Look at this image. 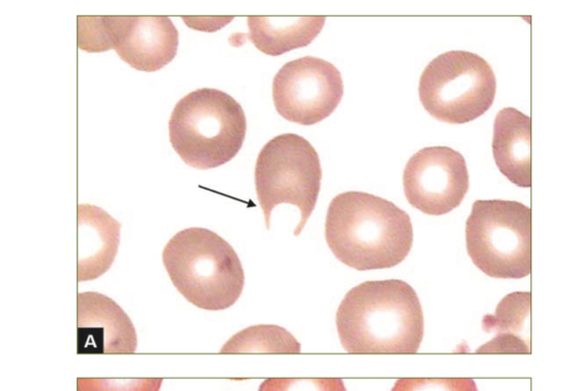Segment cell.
<instances>
[{
	"instance_id": "15",
	"label": "cell",
	"mask_w": 561,
	"mask_h": 391,
	"mask_svg": "<svg viewBox=\"0 0 561 391\" xmlns=\"http://www.w3.org/2000/svg\"><path fill=\"white\" fill-rule=\"evenodd\" d=\"M324 16H248L249 41L262 53L279 56L310 44L321 32Z\"/></svg>"
},
{
	"instance_id": "7",
	"label": "cell",
	"mask_w": 561,
	"mask_h": 391,
	"mask_svg": "<svg viewBox=\"0 0 561 391\" xmlns=\"http://www.w3.org/2000/svg\"><path fill=\"white\" fill-rule=\"evenodd\" d=\"M496 80L491 66L466 50L446 51L428 62L420 77L419 96L434 118L465 124L493 104Z\"/></svg>"
},
{
	"instance_id": "3",
	"label": "cell",
	"mask_w": 561,
	"mask_h": 391,
	"mask_svg": "<svg viewBox=\"0 0 561 391\" xmlns=\"http://www.w3.org/2000/svg\"><path fill=\"white\" fill-rule=\"evenodd\" d=\"M162 261L178 291L203 310H224L241 296L242 264L233 248L205 228L179 231L165 244Z\"/></svg>"
},
{
	"instance_id": "16",
	"label": "cell",
	"mask_w": 561,
	"mask_h": 391,
	"mask_svg": "<svg viewBox=\"0 0 561 391\" xmlns=\"http://www.w3.org/2000/svg\"><path fill=\"white\" fill-rule=\"evenodd\" d=\"M221 352L298 353L300 344L280 326L256 325L236 334Z\"/></svg>"
},
{
	"instance_id": "6",
	"label": "cell",
	"mask_w": 561,
	"mask_h": 391,
	"mask_svg": "<svg viewBox=\"0 0 561 391\" xmlns=\"http://www.w3.org/2000/svg\"><path fill=\"white\" fill-rule=\"evenodd\" d=\"M321 165L316 149L304 137L282 134L261 149L254 169L257 200L270 229L272 210L279 204L295 205L300 220L299 235L311 216L321 186Z\"/></svg>"
},
{
	"instance_id": "11",
	"label": "cell",
	"mask_w": 561,
	"mask_h": 391,
	"mask_svg": "<svg viewBox=\"0 0 561 391\" xmlns=\"http://www.w3.org/2000/svg\"><path fill=\"white\" fill-rule=\"evenodd\" d=\"M178 46L179 32L169 16L127 15L114 50L131 68L153 72L172 61Z\"/></svg>"
},
{
	"instance_id": "10",
	"label": "cell",
	"mask_w": 561,
	"mask_h": 391,
	"mask_svg": "<svg viewBox=\"0 0 561 391\" xmlns=\"http://www.w3.org/2000/svg\"><path fill=\"white\" fill-rule=\"evenodd\" d=\"M78 354H130L137 335L125 311L111 298L95 291L77 296Z\"/></svg>"
},
{
	"instance_id": "14",
	"label": "cell",
	"mask_w": 561,
	"mask_h": 391,
	"mask_svg": "<svg viewBox=\"0 0 561 391\" xmlns=\"http://www.w3.org/2000/svg\"><path fill=\"white\" fill-rule=\"evenodd\" d=\"M531 294L515 291L506 295L496 306L493 314H485L482 329L495 336L477 352L529 353V322Z\"/></svg>"
},
{
	"instance_id": "1",
	"label": "cell",
	"mask_w": 561,
	"mask_h": 391,
	"mask_svg": "<svg viewBox=\"0 0 561 391\" xmlns=\"http://www.w3.org/2000/svg\"><path fill=\"white\" fill-rule=\"evenodd\" d=\"M335 322L343 348L355 354H413L424 334L419 297L400 279L353 287L341 301Z\"/></svg>"
},
{
	"instance_id": "5",
	"label": "cell",
	"mask_w": 561,
	"mask_h": 391,
	"mask_svg": "<svg viewBox=\"0 0 561 391\" xmlns=\"http://www.w3.org/2000/svg\"><path fill=\"white\" fill-rule=\"evenodd\" d=\"M472 263L494 278H523L531 271V210L516 200L478 199L466 221Z\"/></svg>"
},
{
	"instance_id": "17",
	"label": "cell",
	"mask_w": 561,
	"mask_h": 391,
	"mask_svg": "<svg viewBox=\"0 0 561 391\" xmlns=\"http://www.w3.org/2000/svg\"><path fill=\"white\" fill-rule=\"evenodd\" d=\"M127 15L78 16V47L89 53L115 49Z\"/></svg>"
},
{
	"instance_id": "9",
	"label": "cell",
	"mask_w": 561,
	"mask_h": 391,
	"mask_svg": "<svg viewBox=\"0 0 561 391\" xmlns=\"http://www.w3.org/2000/svg\"><path fill=\"white\" fill-rule=\"evenodd\" d=\"M403 191L409 204L426 215L448 214L460 205L469 189L462 154L449 147H425L407 162Z\"/></svg>"
},
{
	"instance_id": "8",
	"label": "cell",
	"mask_w": 561,
	"mask_h": 391,
	"mask_svg": "<svg viewBox=\"0 0 561 391\" xmlns=\"http://www.w3.org/2000/svg\"><path fill=\"white\" fill-rule=\"evenodd\" d=\"M344 93L340 71L331 62L305 56L285 64L275 74L272 96L277 113L304 126L329 117Z\"/></svg>"
},
{
	"instance_id": "2",
	"label": "cell",
	"mask_w": 561,
	"mask_h": 391,
	"mask_svg": "<svg viewBox=\"0 0 561 391\" xmlns=\"http://www.w3.org/2000/svg\"><path fill=\"white\" fill-rule=\"evenodd\" d=\"M324 233L335 257L357 271L393 267L413 243L410 216L390 200L365 192H344L331 200Z\"/></svg>"
},
{
	"instance_id": "4",
	"label": "cell",
	"mask_w": 561,
	"mask_h": 391,
	"mask_svg": "<svg viewBox=\"0 0 561 391\" xmlns=\"http://www.w3.org/2000/svg\"><path fill=\"white\" fill-rule=\"evenodd\" d=\"M247 119L228 93L210 88L194 90L174 106L169 139L187 165L209 170L230 161L242 147Z\"/></svg>"
},
{
	"instance_id": "13",
	"label": "cell",
	"mask_w": 561,
	"mask_h": 391,
	"mask_svg": "<svg viewBox=\"0 0 561 391\" xmlns=\"http://www.w3.org/2000/svg\"><path fill=\"white\" fill-rule=\"evenodd\" d=\"M530 143V117L514 107L499 111L493 125V158L500 172L519 187L531 185Z\"/></svg>"
},
{
	"instance_id": "12",
	"label": "cell",
	"mask_w": 561,
	"mask_h": 391,
	"mask_svg": "<svg viewBox=\"0 0 561 391\" xmlns=\"http://www.w3.org/2000/svg\"><path fill=\"white\" fill-rule=\"evenodd\" d=\"M77 280H92L112 266L119 245L121 223L102 208L79 204Z\"/></svg>"
}]
</instances>
